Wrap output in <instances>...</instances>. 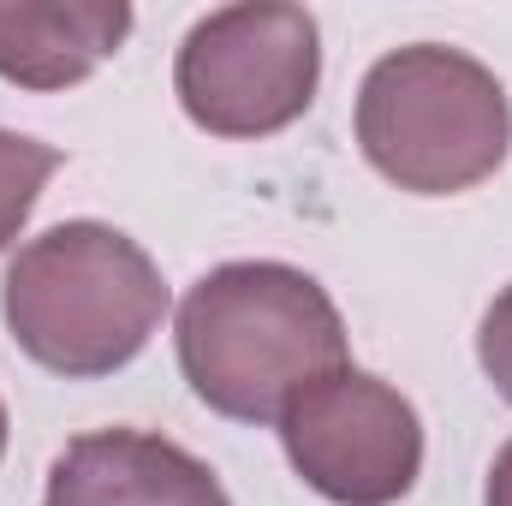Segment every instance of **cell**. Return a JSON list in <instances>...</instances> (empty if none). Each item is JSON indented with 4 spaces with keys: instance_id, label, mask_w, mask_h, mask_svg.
Segmentation results:
<instances>
[{
    "instance_id": "9",
    "label": "cell",
    "mask_w": 512,
    "mask_h": 506,
    "mask_svg": "<svg viewBox=\"0 0 512 506\" xmlns=\"http://www.w3.org/2000/svg\"><path fill=\"white\" fill-rule=\"evenodd\" d=\"M477 358H483V376L495 381V393L512 405V286L489 304V316L477 328Z\"/></svg>"
},
{
    "instance_id": "10",
    "label": "cell",
    "mask_w": 512,
    "mask_h": 506,
    "mask_svg": "<svg viewBox=\"0 0 512 506\" xmlns=\"http://www.w3.org/2000/svg\"><path fill=\"white\" fill-rule=\"evenodd\" d=\"M483 501H489V506H512V441L501 447V459H495V471H489Z\"/></svg>"
},
{
    "instance_id": "8",
    "label": "cell",
    "mask_w": 512,
    "mask_h": 506,
    "mask_svg": "<svg viewBox=\"0 0 512 506\" xmlns=\"http://www.w3.org/2000/svg\"><path fill=\"white\" fill-rule=\"evenodd\" d=\"M54 167H60V149H48L36 137H18V131H0V251L30 221V209H36L42 185L54 179Z\"/></svg>"
},
{
    "instance_id": "5",
    "label": "cell",
    "mask_w": 512,
    "mask_h": 506,
    "mask_svg": "<svg viewBox=\"0 0 512 506\" xmlns=\"http://www.w3.org/2000/svg\"><path fill=\"white\" fill-rule=\"evenodd\" d=\"M292 471L334 506H393L423 471V423L382 376L334 370L280 411Z\"/></svg>"
},
{
    "instance_id": "2",
    "label": "cell",
    "mask_w": 512,
    "mask_h": 506,
    "mask_svg": "<svg viewBox=\"0 0 512 506\" xmlns=\"http://www.w3.org/2000/svg\"><path fill=\"white\" fill-rule=\"evenodd\" d=\"M12 340L54 376H114L167 316V286L149 251L102 221H60L12 256L0 286Z\"/></svg>"
},
{
    "instance_id": "4",
    "label": "cell",
    "mask_w": 512,
    "mask_h": 506,
    "mask_svg": "<svg viewBox=\"0 0 512 506\" xmlns=\"http://www.w3.org/2000/svg\"><path fill=\"white\" fill-rule=\"evenodd\" d=\"M322 42L304 6L251 0L221 6L179 42L173 90L185 114L215 137H268L316 102Z\"/></svg>"
},
{
    "instance_id": "11",
    "label": "cell",
    "mask_w": 512,
    "mask_h": 506,
    "mask_svg": "<svg viewBox=\"0 0 512 506\" xmlns=\"http://www.w3.org/2000/svg\"><path fill=\"white\" fill-rule=\"evenodd\" d=\"M0 453H6V405H0Z\"/></svg>"
},
{
    "instance_id": "1",
    "label": "cell",
    "mask_w": 512,
    "mask_h": 506,
    "mask_svg": "<svg viewBox=\"0 0 512 506\" xmlns=\"http://www.w3.org/2000/svg\"><path fill=\"white\" fill-rule=\"evenodd\" d=\"M179 370L209 411L280 423L304 387L346 370V322L304 268L221 262L179 304Z\"/></svg>"
},
{
    "instance_id": "6",
    "label": "cell",
    "mask_w": 512,
    "mask_h": 506,
    "mask_svg": "<svg viewBox=\"0 0 512 506\" xmlns=\"http://www.w3.org/2000/svg\"><path fill=\"white\" fill-rule=\"evenodd\" d=\"M42 506H227V489L167 435L90 429L54 459Z\"/></svg>"
},
{
    "instance_id": "3",
    "label": "cell",
    "mask_w": 512,
    "mask_h": 506,
    "mask_svg": "<svg viewBox=\"0 0 512 506\" xmlns=\"http://www.w3.org/2000/svg\"><path fill=\"white\" fill-rule=\"evenodd\" d=\"M358 143L370 167L417 197H453L483 185L512 143L501 78L441 42L393 48L358 90Z\"/></svg>"
},
{
    "instance_id": "7",
    "label": "cell",
    "mask_w": 512,
    "mask_h": 506,
    "mask_svg": "<svg viewBox=\"0 0 512 506\" xmlns=\"http://www.w3.org/2000/svg\"><path fill=\"white\" fill-rule=\"evenodd\" d=\"M131 36L126 0L0 6V78L24 90H66L120 54Z\"/></svg>"
}]
</instances>
